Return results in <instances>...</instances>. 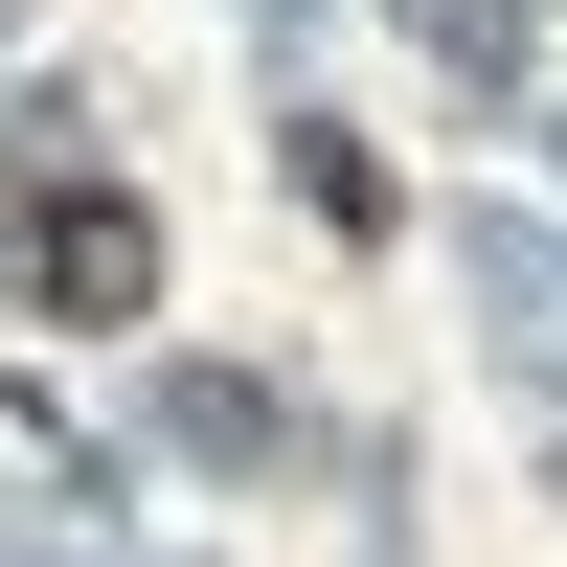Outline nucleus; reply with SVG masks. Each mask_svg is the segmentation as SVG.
<instances>
[{
	"label": "nucleus",
	"instance_id": "obj_1",
	"mask_svg": "<svg viewBox=\"0 0 567 567\" xmlns=\"http://www.w3.org/2000/svg\"><path fill=\"white\" fill-rule=\"evenodd\" d=\"M0 272H23V318H91V341H114V318H159V227H136L114 182H69V159L0 182Z\"/></svg>",
	"mask_w": 567,
	"mask_h": 567
}]
</instances>
